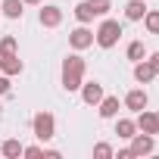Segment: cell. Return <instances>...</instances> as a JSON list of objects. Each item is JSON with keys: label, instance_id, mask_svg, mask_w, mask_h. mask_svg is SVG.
<instances>
[{"label": "cell", "instance_id": "cell-23", "mask_svg": "<svg viewBox=\"0 0 159 159\" xmlns=\"http://www.w3.org/2000/svg\"><path fill=\"white\" fill-rule=\"evenodd\" d=\"M10 94V75H0V97Z\"/></svg>", "mask_w": 159, "mask_h": 159}, {"label": "cell", "instance_id": "cell-21", "mask_svg": "<svg viewBox=\"0 0 159 159\" xmlns=\"http://www.w3.org/2000/svg\"><path fill=\"white\" fill-rule=\"evenodd\" d=\"M94 156L97 159H112V147L106 140H100V143H94Z\"/></svg>", "mask_w": 159, "mask_h": 159}, {"label": "cell", "instance_id": "cell-7", "mask_svg": "<svg viewBox=\"0 0 159 159\" xmlns=\"http://www.w3.org/2000/svg\"><path fill=\"white\" fill-rule=\"evenodd\" d=\"M153 150H156L153 134H143V131H140V134H134V137H131V153H134V156H150Z\"/></svg>", "mask_w": 159, "mask_h": 159}, {"label": "cell", "instance_id": "cell-3", "mask_svg": "<svg viewBox=\"0 0 159 159\" xmlns=\"http://www.w3.org/2000/svg\"><path fill=\"white\" fill-rule=\"evenodd\" d=\"M119 38H122V25H119L116 19H103V22H100V28L94 31V41H97V47H103V50L116 47V44H119Z\"/></svg>", "mask_w": 159, "mask_h": 159}, {"label": "cell", "instance_id": "cell-19", "mask_svg": "<svg viewBox=\"0 0 159 159\" xmlns=\"http://www.w3.org/2000/svg\"><path fill=\"white\" fill-rule=\"evenodd\" d=\"M143 25H147V31H150V34H159V10H147Z\"/></svg>", "mask_w": 159, "mask_h": 159}, {"label": "cell", "instance_id": "cell-1", "mask_svg": "<svg viewBox=\"0 0 159 159\" xmlns=\"http://www.w3.org/2000/svg\"><path fill=\"white\" fill-rule=\"evenodd\" d=\"M84 59L81 56H78V50L75 53H69L66 59H62V88L72 94V91H78V88H81L84 84Z\"/></svg>", "mask_w": 159, "mask_h": 159}, {"label": "cell", "instance_id": "cell-2", "mask_svg": "<svg viewBox=\"0 0 159 159\" xmlns=\"http://www.w3.org/2000/svg\"><path fill=\"white\" fill-rule=\"evenodd\" d=\"M25 66H22V59H19V44H16V38L13 34H3V41H0V72L3 75H19Z\"/></svg>", "mask_w": 159, "mask_h": 159}, {"label": "cell", "instance_id": "cell-22", "mask_svg": "<svg viewBox=\"0 0 159 159\" xmlns=\"http://www.w3.org/2000/svg\"><path fill=\"white\" fill-rule=\"evenodd\" d=\"M22 156H44V147H22Z\"/></svg>", "mask_w": 159, "mask_h": 159}, {"label": "cell", "instance_id": "cell-9", "mask_svg": "<svg viewBox=\"0 0 159 159\" xmlns=\"http://www.w3.org/2000/svg\"><path fill=\"white\" fill-rule=\"evenodd\" d=\"M147 103H150V97H147V91H143V88H134V91H128V94H125V109H131V112L147 109Z\"/></svg>", "mask_w": 159, "mask_h": 159}, {"label": "cell", "instance_id": "cell-15", "mask_svg": "<svg viewBox=\"0 0 159 159\" xmlns=\"http://www.w3.org/2000/svg\"><path fill=\"white\" fill-rule=\"evenodd\" d=\"M116 134H119V137H125V140H131V137L137 134L134 119H119V122H116Z\"/></svg>", "mask_w": 159, "mask_h": 159}, {"label": "cell", "instance_id": "cell-27", "mask_svg": "<svg viewBox=\"0 0 159 159\" xmlns=\"http://www.w3.org/2000/svg\"><path fill=\"white\" fill-rule=\"evenodd\" d=\"M156 119H159V112H156Z\"/></svg>", "mask_w": 159, "mask_h": 159}, {"label": "cell", "instance_id": "cell-24", "mask_svg": "<svg viewBox=\"0 0 159 159\" xmlns=\"http://www.w3.org/2000/svg\"><path fill=\"white\" fill-rule=\"evenodd\" d=\"M112 156H116V159H134V153H131V147H128V150H119V153H112Z\"/></svg>", "mask_w": 159, "mask_h": 159}, {"label": "cell", "instance_id": "cell-26", "mask_svg": "<svg viewBox=\"0 0 159 159\" xmlns=\"http://www.w3.org/2000/svg\"><path fill=\"white\" fill-rule=\"evenodd\" d=\"M22 3H31V7H41V3H44V0H22Z\"/></svg>", "mask_w": 159, "mask_h": 159}, {"label": "cell", "instance_id": "cell-11", "mask_svg": "<svg viewBox=\"0 0 159 159\" xmlns=\"http://www.w3.org/2000/svg\"><path fill=\"white\" fill-rule=\"evenodd\" d=\"M153 78H156L153 66H150L147 59H137V62H134V81H137V84H150Z\"/></svg>", "mask_w": 159, "mask_h": 159}, {"label": "cell", "instance_id": "cell-8", "mask_svg": "<svg viewBox=\"0 0 159 159\" xmlns=\"http://www.w3.org/2000/svg\"><path fill=\"white\" fill-rule=\"evenodd\" d=\"M78 91H81V100H84L88 106H97V103L103 100V84H100V81H84Z\"/></svg>", "mask_w": 159, "mask_h": 159}, {"label": "cell", "instance_id": "cell-6", "mask_svg": "<svg viewBox=\"0 0 159 159\" xmlns=\"http://www.w3.org/2000/svg\"><path fill=\"white\" fill-rule=\"evenodd\" d=\"M38 22H41L44 28H56V25L62 22V7H56V3H47V7H41V13H38Z\"/></svg>", "mask_w": 159, "mask_h": 159}, {"label": "cell", "instance_id": "cell-4", "mask_svg": "<svg viewBox=\"0 0 159 159\" xmlns=\"http://www.w3.org/2000/svg\"><path fill=\"white\" fill-rule=\"evenodd\" d=\"M31 131H34V137H38L41 143L53 140V137H56V119H53V112H34Z\"/></svg>", "mask_w": 159, "mask_h": 159}, {"label": "cell", "instance_id": "cell-20", "mask_svg": "<svg viewBox=\"0 0 159 159\" xmlns=\"http://www.w3.org/2000/svg\"><path fill=\"white\" fill-rule=\"evenodd\" d=\"M88 7L94 10V16H106L112 10V0H88Z\"/></svg>", "mask_w": 159, "mask_h": 159}, {"label": "cell", "instance_id": "cell-14", "mask_svg": "<svg viewBox=\"0 0 159 159\" xmlns=\"http://www.w3.org/2000/svg\"><path fill=\"white\" fill-rule=\"evenodd\" d=\"M25 3H22V0H3V3H0V13H3L7 19H22V10Z\"/></svg>", "mask_w": 159, "mask_h": 159}, {"label": "cell", "instance_id": "cell-18", "mask_svg": "<svg viewBox=\"0 0 159 159\" xmlns=\"http://www.w3.org/2000/svg\"><path fill=\"white\" fill-rule=\"evenodd\" d=\"M125 53H128V59H131V62H137V59H143V56H147V47H143V41H131Z\"/></svg>", "mask_w": 159, "mask_h": 159}, {"label": "cell", "instance_id": "cell-25", "mask_svg": "<svg viewBox=\"0 0 159 159\" xmlns=\"http://www.w3.org/2000/svg\"><path fill=\"white\" fill-rule=\"evenodd\" d=\"M147 62H150V66H153V72H156V75H159V53H153V56H150V59H147Z\"/></svg>", "mask_w": 159, "mask_h": 159}, {"label": "cell", "instance_id": "cell-13", "mask_svg": "<svg viewBox=\"0 0 159 159\" xmlns=\"http://www.w3.org/2000/svg\"><path fill=\"white\" fill-rule=\"evenodd\" d=\"M97 106H100V119H116L119 116V97H103Z\"/></svg>", "mask_w": 159, "mask_h": 159}, {"label": "cell", "instance_id": "cell-17", "mask_svg": "<svg viewBox=\"0 0 159 159\" xmlns=\"http://www.w3.org/2000/svg\"><path fill=\"white\" fill-rule=\"evenodd\" d=\"M75 19L81 22V25H88V22H94V10L88 7V0H81V3L75 7Z\"/></svg>", "mask_w": 159, "mask_h": 159}, {"label": "cell", "instance_id": "cell-10", "mask_svg": "<svg viewBox=\"0 0 159 159\" xmlns=\"http://www.w3.org/2000/svg\"><path fill=\"white\" fill-rule=\"evenodd\" d=\"M134 125H137V131H143V134H153V137L159 134V119H156V112H147V109H140Z\"/></svg>", "mask_w": 159, "mask_h": 159}, {"label": "cell", "instance_id": "cell-12", "mask_svg": "<svg viewBox=\"0 0 159 159\" xmlns=\"http://www.w3.org/2000/svg\"><path fill=\"white\" fill-rule=\"evenodd\" d=\"M147 16V0H128L125 3V19L128 22H140Z\"/></svg>", "mask_w": 159, "mask_h": 159}, {"label": "cell", "instance_id": "cell-5", "mask_svg": "<svg viewBox=\"0 0 159 159\" xmlns=\"http://www.w3.org/2000/svg\"><path fill=\"white\" fill-rule=\"evenodd\" d=\"M69 44H72V50H88V47H94V31L88 25H78L75 31H69Z\"/></svg>", "mask_w": 159, "mask_h": 159}, {"label": "cell", "instance_id": "cell-16", "mask_svg": "<svg viewBox=\"0 0 159 159\" xmlns=\"http://www.w3.org/2000/svg\"><path fill=\"white\" fill-rule=\"evenodd\" d=\"M0 153H3L7 159H19V156H22V143H19L16 137H10V140H3V147H0Z\"/></svg>", "mask_w": 159, "mask_h": 159}]
</instances>
